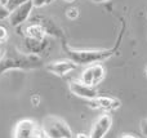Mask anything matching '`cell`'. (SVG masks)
Returning a JSON list of instances; mask_svg holds the SVG:
<instances>
[{
  "label": "cell",
  "mask_w": 147,
  "mask_h": 138,
  "mask_svg": "<svg viewBox=\"0 0 147 138\" xmlns=\"http://www.w3.org/2000/svg\"><path fill=\"white\" fill-rule=\"evenodd\" d=\"M141 131H142L143 136L147 138V119H143V120L141 121Z\"/></svg>",
  "instance_id": "17"
},
{
  "label": "cell",
  "mask_w": 147,
  "mask_h": 138,
  "mask_svg": "<svg viewBox=\"0 0 147 138\" xmlns=\"http://www.w3.org/2000/svg\"><path fill=\"white\" fill-rule=\"evenodd\" d=\"M120 138H137V137L133 136V134H123Z\"/></svg>",
  "instance_id": "20"
},
{
  "label": "cell",
  "mask_w": 147,
  "mask_h": 138,
  "mask_svg": "<svg viewBox=\"0 0 147 138\" xmlns=\"http://www.w3.org/2000/svg\"><path fill=\"white\" fill-rule=\"evenodd\" d=\"M94 102L97 105V108H102L106 111H114L120 107V101L114 97H106V96H98L94 98Z\"/></svg>",
  "instance_id": "9"
},
{
  "label": "cell",
  "mask_w": 147,
  "mask_h": 138,
  "mask_svg": "<svg viewBox=\"0 0 147 138\" xmlns=\"http://www.w3.org/2000/svg\"><path fill=\"white\" fill-rule=\"evenodd\" d=\"M145 74H146V76H147V66H146V69H145Z\"/></svg>",
  "instance_id": "24"
},
{
  "label": "cell",
  "mask_w": 147,
  "mask_h": 138,
  "mask_svg": "<svg viewBox=\"0 0 147 138\" xmlns=\"http://www.w3.org/2000/svg\"><path fill=\"white\" fill-rule=\"evenodd\" d=\"M78 65L74 63L70 59H65V61H53V62H49L47 65V71H49L51 74L53 75H58V76H65L67 75L69 72L74 71L76 69Z\"/></svg>",
  "instance_id": "8"
},
{
  "label": "cell",
  "mask_w": 147,
  "mask_h": 138,
  "mask_svg": "<svg viewBox=\"0 0 147 138\" xmlns=\"http://www.w3.org/2000/svg\"><path fill=\"white\" fill-rule=\"evenodd\" d=\"M9 14H10V12L7 9V7H5V5L0 1V21L7 20V18L9 17Z\"/></svg>",
  "instance_id": "13"
},
{
  "label": "cell",
  "mask_w": 147,
  "mask_h": 138,
  "mask_svg": "<svg viewBox=\"0 0 147 138\" xmlns=\"http://www.w3.org/2000/svg\"><path fill=\"white\" fill-rule=\"evenodd\" d=\"M90 1H94V3H105V1H109V0H90Z\"/></svg>",
  "instance_id": "21"
},
{
  "label": "cell",
  "mask_w": 147,
  "mask_h": 138,
  "mask_svg": "<svg viewBox=\"0 0 147 138\" xmlns=\"http://www.w3.org/2000/svg\"><path fill=\"white\" fill-rule=\"evenodd\" d=\"M41 131H43L45 138H71L72 131L65 120L57 116H47L41 124Z\"/></svg>",
  "instance_id": "3"
},
{
  "label": "cell",
  "mask_w": 147,
  "mask_h": 138,
  "mask_svg": "<svg viewBox=\"0 0 147 138\" xmlns=\"http://www.w3.org/2000/svg\"><path fill=\"white\" fill-rule=\"evenodd\" d=\"M41 65V58L36 54H26L20 52L13 46L1 49L0 56V75L4 74L7 70L21 69V70H31L36 69Z\"/></svg>",
  "instance_id": "1"
},
{
  "label": "cell",
  "mask_w": 147,
  "mask_h": 138,
  "mask_svg": "<svg viewBox=\"0 0 147 138\" xmlns=\"http://www.w3.org/2000/svg\"><path fill=\"white\" fill-rule=\"evenodd\" d=\"M26 32H27L28 38H32V39H35V40H40V39L44 36L45 31H44V28L41 27V26L32 25V26H28Z\"/></svg>",
  "instance_id": "11"
},
{
  "label": "cell",
  "mask_w": 147,
  "mask_h": 138,
  "mask_svg": "<svg viewBox=\"0 0 147 138\" xmlns=\"http://www.w3.org/2000/svg\"><path fill=\"white\" fill-rule=\"evenodd\" d=\"M31 102H32L34 106H38L39 102H40V97H39V96H34V97L31 98Z\"/></svg>",
  "instance_id": "18"
},
{
  "label": "cell",
  "mask_w": 147,
  "mask_h": 138,
  "mask_svg": "<svg viewBox=\"0 0 147 138\" xmlns=\"http://www.w3.org/2000/svg\"><path fill=\"white\" fill-rule=\"evenodd\" d=\"M65 1H67V3H72V1H75V0H65Z\"/></svg>",
  "instance_id": "22"
},
{
  "label": "cell",
  "mask_w": 147,
  "mask_h": 138,
  "mask_svg": "<svg viewBox=\"0 0 147 138\" xmlns=\"http://www.w3.org/2000/svg\"><path fill=\"white\" fill-rule=\"evenodd\" d=\"M27 1H30V0H7V1H5V7H7V9L9 10V12H13L16 8L21 7L22 4H25V3H27Z\"/></svg>",
  "instance_id": "12"
},
{
  "label": "cell",
  "mask_w": 147,
  "mask_h": 138,
  "mask_svg": "<svg viewBox=\"0 0 147 138\" xmlns=\"http://www.w3.org/2000/svg\"><path fill=\"white\" fill-rule=\"evenodd\" d=\"M52 1H54V0H48V4H49V3H52Z\"/></svg>",
  "instance_id": "25"
},
{
  "label": "cell",
  "mask_w": 147,
  "mask_h": 138,
  "mask_svg": "<svg viewBox=\"0 0 147 138\" xmlns=\"http://www.w3.org/2000/svg\"><path fill=\"white\" fill-rule=\"evenodd\" d=\"M0 56H1V48H0Z\"/></svg>",
  "instance_id": "26"
},
{
  "label": "cell",
  "mask_w": 147,
  "mask_h": 138,
  "mask_svg": "<svg viewBox=\"0 0 147 138\" xmlns=\"http://www.w3.org/2000/svg\"><path fill=\"white\" fill-rule=\"evenodd\" d=\"M13 138H45L41 127L31 119H23L18 121L14 128Z\"/></svg>",
  "instance_id": "4"
},
{
  "label": "cell",
  "mask_w": 147,
  "mask_h": 138,
  "mask_svg": "<svg viewBox=\"0 0 147 138\" xmlns=\"http://www.w3.org/2000/svg\"><path fill=\"white\" fill-rule=\"evenodd\" d=\"M70 92L72 94H75L76 97L84 98V100H94L96 97H98V92L94 87H89L85 85L84 83H81L80 80H72L69 85Z\"/></svg>",
  "instance_id": "6"
},
{
  "label": "cell",
  "mask_w": 147,
  "mask_h": 138,
  "mask_svg": "<svg viewBox=\"0 0 147 138\" xmlns=\"http://www.w3.org/2000/svg\"><path fill=\"white\" fill-rule=\"evenodd\" d=\"M90 67H92V72H93V83H94V87H96V85H98L103 80L105 67L101 63H94Z\"/></svg>",
  "instance_id": "10"
},
{
  "label": "cell",
  "mask_w": 147,
  "mask_h": 138,
  "mask_svg": "<svg viewBox=\"0 0 147 138\" xmlns=\"http://www.w3.org/2000/svg\"><path fill=\"white\" fill-rule=\"evenodd\" d=\"M66 15L70 20H75L79 17V9L78 8H70L69 10H66Z\"/></svg>",
  "instance_id": "14"
},
{
  "label": "cell",
  "mask_w": 147,
  "mask_h": 138,
  "mask_svg": "<svg viewBox=\"0 0 147 138\" xmlns=\"http://www.w3.org/2000/svg\"><path fill=\"white\" fill-rule=\"evenodd\" d=\"M8 38V31L5 27H3V26H0V44L3 43V41H5Z\"/></svg>",
  "instance_id": "15"
},
{
  "label": "cell",
  "mask_w": 147,
  "mask_h": 138,
  "mask_svg": "<svg viewBox=\"0 0 147 138\" xmlns=\"http://www.w3.org/2000/svg\"><path fill=\"white\" fill-rule=\"evenodd\" d=\"M112 49H99V50H74L67 49L69 59L76 65H89V63H99L109 57L112 56Z\"/></svg>",
  "instance_id": "2"
},
{
  "label": "cell",
  "mask_w": 147,
  "mask_h": 138,
  "mask_svg": "<svg viewBox=\"0 0 147 138\" xmlns=\"http://www.w3.org/2000/svg\"><path fill=\"white\" fill-rule=\"evenodd\" d=\"M32 9H34V5L31 1H27V3H25V4H22L21 7L16 8L13 12H10L9 17H8V21H9L10 26L17 27V26L22 25L23 22H26L27 18L30 17Z\"/></svg>",
  "instance_id": "5"
},
{
  "label": "cell",
  "mask_w": 147,
  "mask_h": 138,
  "mask_svg": "<svg viewBox=\"0 0 147 138\" xmlns=\"http://www.w3.org/2000/svg\"><path fill=\"white\" fill-rule=\"evenodd\" d=\"M32 3L34 8H40V7H44L45 4H48V0H30Z\"/></svg>",
  "instance_id": "16"
},
{
  "label": "cell",
  "mask_w": 147,
  "mask_h": 138,
  "mask_svg": "<svg viewBox=\"0 0 147 138\" xmlns=\"http://www.w3.org/2000/svg\"><path fill=\"white\" fill-rule=\"evenodd\" d=\"M0 1H1V3H3V4H4V5H5V1H7V0H0Z\"/></svg>",
  "instance_id": "23"
},
{
  "label": "cell",
  "mask_w": 147,
  "mask_h": 138,
  "mask_svg": "<svg viewBox=\"0 0 147 138\" xmlns=\"http://www.w3.org/2000/svg\"><path fill=\"white\" fill-rule=\"evenodd\" d=\"M76 138H89L88 134H84V133H79L78 136H76Z\"/></svg>",
  "instance_id": "19"
},
{
  "label": "cell",
  "mask_w": 147,
  "mask_h": 138,
  "mask_svg": "<svg viewBox=\"0 0 147 138\" xmlns=\"http://www.w3.org/2000/svg\"><path fill=\"white\" fill-rule=\"evenodd\" d=\"M111 125H112L111 116L109 114H103L94 123L93 128L90 131V134H89V138H103L107 134V132L110 131Z\"/></svg>",
  "instance_id": "7"
}]
</instances>
